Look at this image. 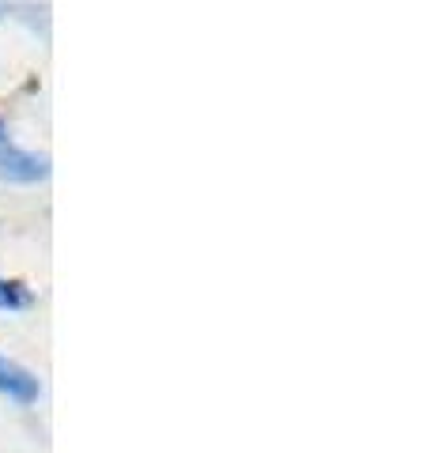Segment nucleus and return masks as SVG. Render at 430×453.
<instances>
[{
  "label": "nucleus",
  "instance_id": "nucleus-3",
  "mask_svg": "<svg viewBox=\"0 0 430 453\" xmlns=\"http://www.w3.org/2000/svg\"><path fill=\"white\" fill-rule=\"evenodd\" d=\"M35 306V291L27 288L23 280H12L0 273V310L4 314H23V310H31Z\"/></svg>",
  "mask_w": 430,
  "mask_h": 453
},
{
  "label": "nucleus",
  "instance_id": "nucleus-5",
  "mask_svg": "<svg viewBox=\"0 0 430 453\" xmlns=\"http://www.w3.org/2000/svg\"><path fill=\"white\" fill-rule=\"evenodd\" d=\"M4 140H8V129H4V121H0V144H4Z\"/></svg>",
  "mask_w": 430,
  "mask_h": 453
},
{
  "label": "nucleus",
  "instance_id": "nucleus-4",
  "mask_svg": "<svg viewBox=\"0 0 430 453\" xmlns=\"http://www.w3.org/2000/svg\"><path fill=\"white\" fill-rule=\"evenodd\" d=\"M4 16H12V4H8V0H0V19H4Z\"/></svg>",
  "mask_w": 430,
  "mask_h": 453
},
{
  "label": "nucleus",
  "instance_id": "nucleus-1",
  "mask_svg": "<svg viewBox=\"0 0 430 453\" xmlns=\"http://www.w3.org/2000/svg\"><path fill=\"white\" fill-rule=\"evenodd\" d=\"M50 155L19 148L12 140L0 144V181H8V186H42V181H50Z\"/></svg>",
  "mask_w": 430,
  "mask_h": 453
},
{
  "label": "nucleus",
  "instance_id": "nucleus-2",
  "mask_svg": "<svg viewBox=\"0 0 430 453\" xmlns=\"http://www.w3.org/2000/svg\"><path fill=\"white\" fill-rule=\"evenodd\" d=\"M0 396H8V401L19 408H35L42 401V378L31 366H23L19 359L0 351Z\"/></svg>",
  "mask_w": 430,
  "mask_h": 453
}]
</instances>
